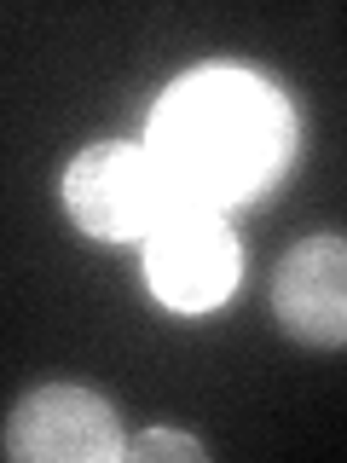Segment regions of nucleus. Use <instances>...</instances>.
<instances>
[{
  "instance_id": "nucleus-1",
  "label": "nucleus",
  "mask_w": 347,
  "mask_h": 463,
  "mask_svg": "<svg viewBox=\"0 0 347 463\" xmlns=\"http://www.w3.org/2000/svg\"><path fill=\"white\" fill-rule=\"evenodd\" d=\"M145 151L174 185V197L226 209L267 192L284 174L295 151V110L278 87L249 70L202 64L163 93Z\"/></svg>"
},
{
  "instance_id": "nucleus-2",
  "label": "nucleus",
  "mask_w": 347,
  "mask_h": 463,
  "mask_svg": "<svg viewBox=\"0 0 347 463\" xmlns=\"http://www.w3.org/2000/svg\"><path fill=\"white\" fill-rule=\"evenodd\" d=\"M139 243H145V284L174 313H209L238 289L243 250L231 238L226 214L209 209V203L174 197L163 209V221Z\"/></svg>"
},
{
  "instance_id": "nucleus-3",
  "label": "nucleus",
  "mask_w": 347,
  "mask_h": 463,
  "mask_svg": "<svg viewBox=\"0 0 347 463\" xmlns=\"http://www.w3.org/2000/svg\"><path fill=\"white\" fill-rule=\"evenodd\" d=\"M174 203V185L163 180V168L151 163L145 145H87V151L70 163L64 174V209L87 238H105V243H127L145 238L163 209Z\"/></svg>"
},
{
  "instance_id": "nucleus-4",
  "label": "nucleus",
  "mask_w": 347,
  "mask_h": 463,
  "mask_svg": "<svg viewBox=\"0 0 347 463\" xmlns=\"http://www.w3.org/2000/svg\"><path fill=\"white\" fill-rule=\"evenodd\" d=\"M0 446L18 463H116L127 440L110 400L76 383H47L12 405Z\"/></svg>"
},
{
  "instance_id": "nucleus-5",
  "label": "nucleus",
  "mask_w": 347,
  "mask_h": 463,
  "mask_svg": "<svg viewBox=\"0 0 347 463\" xmlns=\"http://www.w3.org/2000/svg\"><path fill=\"white\" fill-rule=\"evenodd\" d=\"M272 313L289 336L313 347H342L347 336V243L336 232L301 238L278 260L272 279Z\"/></svg>"
},
{
  "instance_id": "nucleus-6",
  "label": "nucleus",
  "mask_w": 347,
  "mask_h": 463,
  "mask_svg": "<svg viewBox=\"0 0 347 463\" xmlns=\"http://www.w3.org/2000/svg\"><path fill=\"white\" fill-rule=\"evenodd\" d=\"M122 458H134V463H156V458L202 463L209 452H202V440H192V434H174V429H151V434H139L134 446H122Z\"/></svg>"
}]
</instances>
